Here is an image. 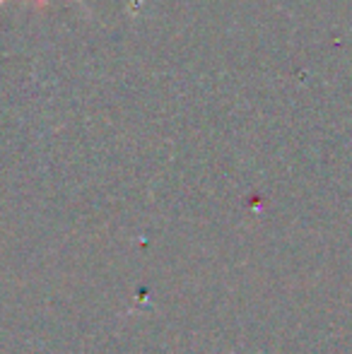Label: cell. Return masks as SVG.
<instances>
[{"mask_svg":"<svg viewBox=\"0 0 352 354\" xmlns=\"http://www.w3.org/2000/svg\"><path fill=\"white\" fill-rule=\"evenodd\" d=\"M5 3V0H0V5H3ZM34 3H37V5H46V0H34Z\"/></svg>","mask_w":352,"mask_h":354,"instance_id":"6da1fadb","label":"cell"}]
</instances>
